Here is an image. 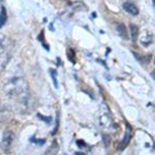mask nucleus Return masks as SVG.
<instances>
[{"instance_id":"nucleus-5","label":"nucleus","mask_w":155,"mask_h":155,"mask_svg":"<svg viewBox=\"0 0 155 155\" xmlns=\"http://www.w3.org/2000/svg\"><path fill=\"white\" fill-rule=\"evenodd\" d=\"M122 7L127 14L131 15V16H137L139 15V8L131 2H125V3H123Z\"/></svg>"},{"instance_id":"nucleus-8","label":"nucleus","mask_w":155,"mask_h":155,"mask_svg":"<svg viewBox=\"0 0 155 155\" xmlns=\"http://www.w3.org/2000/svg\"><path fill=\"white\" fill-rule=\"evenodd\" d=\"M129 30H130L131 41L134 42H136L137 41V38H139V34H140L139 27L134 24H129Z\"/></svg>"},{"instance_id":"nucleus-3","label":"nucleus","mask_w":155,"mask_h":155,"mask_svg":"<svg viewBox=\"0 0 155 155\" xmlns=\"http://www.w3.org/2000/svg\"><path fill=\"white\" fill-rule=\"evenodd\" d=\"M14 134L9 130L4 131L3 136H2V140L1 143H0V148H1L3 151H7L9 148H11L12 142H14Z\"/></svg>"},{"instance_id":"nucleus-12","label":"nucleus","mask_w":155,"mask_h":155,"mask_svg":"<svg viewBox=\"0 0 155 155\" xmlns=\"http://www.w3.org/2000/svg\"><path fill=\"white\" fill-rule=\"evenodd\" d=\"M152 77H153V79L155 80V69H154V71L152 72Z\"/></svg>"},{"instance_id":"nucleus-6","label":"nucleus","mask_w":155,"mask_h":155,"mask_svg":"<svg viewBox=\"0 0 155 155\" xmlns=\"http://www.w3.org/2000/svg\"><path fill=\"white\" fill-rule=\"evenodd\" d=\"M130 137H131V128L129 125H127V129H126V134L125 136H124V139L121 141V143L119 145V149L122 150L124 149L125 147L127 146V144L129 143V141H130Z\"/></svg>"},{"instance_id":"nucleus-2","label":"nucleus","mask_w":155,"mask_h":155,"mask_svg":"<svg viewBox=\"0 0 155 155\" xmlns=\"http://www.w3.org/2000/svg\"><path fill=\"white\" fill-rule=\"evenodd\" d=\"M98 122L104 128H110L112 126V123H113L111 114H110V110L106 104H101V109H99Z\"/></svg>"},{"instance_id":"nucleus-11","label":"nucleus","mask_w":155,"mask_h":155,"mask_svg":"<svg viewBox=\"0 0 155 155\" xmlns=\"http://www.w3.org/2000/svg\"><path fill=\"white\" fill-rule=\"evenodd\" d=\"M49 74H50V76H51V78H52V81H53L54 86L56 87V88H58V83H57V78H56V71L51 68L49 71Z\"/></svg>"},{"instance_id":"nucleus-9","label":"nucleus","mask_w":155,"mask_h":155,"mask_svg":"<svg viewBox=\"0 0 155 155\" xmlns=\"http://www.w3.org/2000/svg\"><path fill=\"white\" fill-rule=\"evenodd\" d=\"M153 41V36H152V34L150 33L148 31H144L143 34L141 35V42L145 46H148L150 45Z\"/></svg>"},{"instance_id":"nucleus-1","label":"nucleus","mask_w":155,"mask_h":155,"mask_svg":"<svg viewBox=\"0 0 155 155\" xmlns=\"http://www.w3.org/2000/svg\"><path fill=\"white\" fill-rule=\"evenodd\" d=\"M4 93L8 98L14 99L18 106L25 107L29 98V89L26 79L23 77L9 79L4 85Z\"/></svg>"},{"instance_id":"nucleus-7","label":"nucleus","mask_w":155,"mask_h":155,"mask_svg":"<svg viewBox=\"0 0 155 155\" xmlns=\"http://www.w3.org/2000/svg\"><path fill=\"white\" fill-rule=\"evenodd\" d=\"M116 31H117V33L122 37V38H124V39L128 38V34H127L126 27L123 23H117L116 24Z\"/></svg>"},{"instance_id":"nucleus-4","label":"nucleus","mask_w":155,"mask_h":155,"mask_svg":"<svg viewBox=\"0 0 155 155\" xmlns=\"http://www.w3.org/2000/svg\"><path fill=\"white\" fill-rule=\"evenodd\" d=\"M11 46V39L6 35L0 33V56L3 55Z\"/></svg>"},{"instance_id":"nucleus-10","label":"nucleus","mask_w":155,"mask_h":155,"mask_svg":"<svg viewBox=\"0 0 155 155\" xmlns=\"http://www.w3.org/2000/svg\"><path fill=\"white\" fill-rule=\"evenodd\" d=\"M7 21V14H6V9L4 7L1 8V12H0V28L2 26H4V24L6 23Z\"/></svg>"}]
</instances>
